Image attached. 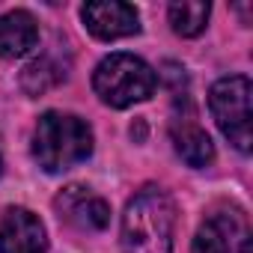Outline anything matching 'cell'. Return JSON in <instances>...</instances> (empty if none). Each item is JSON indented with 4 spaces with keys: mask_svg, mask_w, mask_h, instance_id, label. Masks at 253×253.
Instances as JSON below:
<instances>
[{
    "mask_svg": "<svg viewBox=\"0 0 253 253\" xmlns=\"http://www.w3.org/2000/svg\"><path fill=\"white\" fill-rule=\"evenodd\" d=\"M155 86H158L155 69L146 60H140L134 54H125V51L104 57L95 66V75H92L95 95L107 107H116V110L152 98Z\"/></svg>",
    "mask_w": 253,
    "mask_h": 253,
    "instance_id": "3",
    "label": "cell"
},
{
    "mask_svg": "<svg viewBox=\"0 0 253 253\" xmlns=\"http://www.w3.org/2000/svg\"><path fill=\"white\" fill-rule=\"evenodd\" d=\"M92 143L95 137L86 119L63 110H48L39 116L33 131V158L45 173H63L86 161L92 155Z\"/></svg>",
    "mask_w": 253,
    "mask_h": 253,
    "instance_id": "2",
    "label": "cell"
},
{
    "mask_svg": "<svg viewBox=\"0 0 253 253\" xmlns=\"http://www.w3.org/2000/svg\"><path fill=\"white\" fill-rule=\"evenodd\" d=\"M173 149L188 167H209L214 161V143L211 137L194 122L173 125Z\"/></svg>",
    "mask_w": 253,
    "mask_h": 253,
    "instance_id": "10",
    "label": "cell"
},
{
    "mask_svg": "<svg viewBox=\"0 0 253 253\" xmlns=\"http://www.w3.org/2000/svg\"><path fill=\"white\" fill-rule=\"evenodd\" d=\"M0 173H3V161H0Z\"/></svg>",
    "mask_w": 253,
    "mask_h": 253,
    "instance_id": "12",
    "label": "cell"
},
{
    "mask_svg": "<svg viewBox=\"0 0 253 253\" xmlns=\"http://www.w3.org/2000/svg\"><path fill=\"white\" fill-rule=\"evenodd\" d=\"M176 206L158 185L140 188L122 214V250L125 253H173Z\"/></svg>",
    "mask_w": 253,
    "mask_h": 253,
    "instance_id": "1",
    "label": "cell"
},
{
    "mask_svg": "<svg viewBox=\"0 0 253 253\" xmlns=\"http://www.w3.org/2000/svg\"><path fill=\"white\" fill-rule=\"evenodd\" d=\"M48 232L39 214L24 206H9L0 217V253H45Z\"/></svg>",
    "mask_w": 253,
    "mask_h": 253,
    "instance_id": "5",
    "label": "cell"
},
{
    "mask_svg": "<svg viewBox=\"0 0 253 253\" xmlns=\"http://www.w3.org/2000/svg\"><path fill=\"white\" fill-rule=\"evenodd\" d=\"M81 18L86 24V30L101 39V42H113V39H125L140 33V15L131 3H119V0H104V3H86L81 9Z\"/></svg>",
    "mask_w": 253,
    "mask_h": 253,
    "instance_id": "7",
    "label": "cell"
},
{
    "mask_svg": "<svg viewBox=\"0 0 253 253\" xmlns=\"http://www.w3.org/2000/svg\"><path fill=\"white\" fill-rule=\"evenodd\" d=\"M167 15H170V27H173V33L191 39V36H200V33L206 30V21H209V15H211V6L203 3V0L170 3Z\"/></svg>",
    "mask_w": 253,
    "mask_h": 253,
    "instance_id": "11",
    "label": "cell"
},
{
    "mask_svg": "<svg viewBox=\"0 0 253 253\" xmlns=\"http://www.w3.org/2000/svg\"><path fill=\"white\" fill-rule=\"evenodd\" d=\"M247 226L241 211L229 214V211H217L211 217H206V223L197 229L194 238V253H235V244L241 247V253H247Z\"/></svg>",
    "mask_w": 253,
    "mask_h": 253,
    "instance_id": "8",
    "label": "cell"
},
{
    "mask_svg": "<svg viewBox=\"0 0 253 253\" xmlns=\"http://www.w3.org/2000/svg\"><path fill=\"white\" fill-rule=\"evenodd\" d=\"M39 42V24L27 9H12L0 15V60L24 57Z\"/></svg>",
    "mask_w": 253,
    "mask_h": 253,
    "instance_id": "9",
    "label": "cell"
},
{
    "mask_svg": "<svg viewBox=\"0 0 253 253\" xmlns=\"http://www.w3.org/2000/svg\"><path fill=\"white\" fill-rule=\"evenodd\" d=\"M209 107L223 137L238 152H250V81L244 75L214 81L209 89Z\"/></svg>",
    "mask_w": 253,
    "mask_h": 253,
    "instance_id": "4",
    "label": "cell"
},
{
    "mask_svg": "<svg viewBox=\"0 0 253 253\" xmlns=\"http://www.w3.org/2000/svg\"><path fill=\"white\" fill-rule=\"evenodd\" d=\"M60 217L84 232H101L110 223V206L84 185H69L54 200Z\"/></svg>",
    "mask_w": 253,
    "mask_h": 253,
    "instance_id": "6",
    "label": "cell"
}]
</instances>
